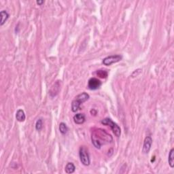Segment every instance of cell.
Instances as JSON below:
<instances>
[{
    "label": "cell",
    "mask_w": 174,
    "mask_h": 174,
    "mask_svg": "<svg viewBox=\"0 0 174 174\" xmlns=\"http://www.w3.org/2000/svg\"><path fill=\"white\" fill-rule=\"evenodd\" d=\"M0 15H1V21H0V25L2 26L3 24L5 23V21L8 19L10 14L7 12L6 10H2L0 12Z\"/></svg>",
    "instance_id": "cell-11"
},
{
    "label": "cell",
    "mask_w": 174,
    "mask_h": 174,
    "mask_svg": "<svg viewBox=\"0 0 174 174\" xmlns=\"http://www.w3.org/2000/svg\"><path fill=\"white\" fill-rule=\"evenodd\" d=\"M59 81H57L56 83L52 86L51 89L50 91V94L51 95V97H54L56 96L59 93V89H60V84H59Z\"/></svg>",
    "instance_id": "cell-10"
},
{
    "label": "cell",
    "mask_w": 174,
    "mask_h": 174,
    "mask_svg": "<svg viewBox=\"0 0 174 174\" xmlns=\"http://www.w3.org/2000/svg\"><path fill=\"white\" fill-rule=\"evenodd\" d=\"M90 98L89 95L87 93H82L78 95L75 97V99L72 101V112H76L78 110H80V106L83 104L84 102L87 101Z\"/></svg>",
    "instance_id": "cell-2"
},
{
    "label": "cell",
    "mask_w": 174,
    "mask_h": 174,
    "mask_svg": "<svg viewBox=\"0 0 174 174\" xmlns=\"http://www.w3.org/2000/svg\"><path fill=\"white\" fill-rule=\"evenodd\" d=\"M101 123L104 125L109 126L110 128H111L112 131H113L115 135L116 136V137H120V135H121V129L116 123L113 122L109 118H106L103 119Z\"/></svg>",
    "instance_id": "cell-3"
},
{
    "label": "cell",
    "mask_w": 174,
    "mask_h": 174,
    "mask_svg": "<svg viewBox=\"0 0 174 174\" xmlns=\"http://www.w3.org/2000/svg\"><path fill=\"white\" fill-rule=\"evenodd\" d=\"M75 170H76V167L72 162H68L65 167V172L68 174L73 173L75 171Z\"/></svg>",
    "instance_id": "cell-12"
},
{
    "label": "cell",
    "mask_w": 174,
    "mask_h": 174,
    "mask_svg": "<svg viewBox=\"0 0 174 174\" xmlns=\"http://www.w3.org/2000/svg\"><path fill=\"white\" fill-rule=\"evenodd\" d=\"M123 59V57L120 55H110L103 59V64L106 66H110L113 63L119 62Z\"/></svg>",
    "instance_id": "cell-5"
},
{
    "label": "cell",
    "mask_w": 174,
    "mask_h": 174,
    "mask_svg": "<svg viewBox=\"0 0 174 174\" xmlns=\"http://www.w3.org/2000/svg\"><path fill=\"white\" fill-rule=\"evenodd\" d=\"M102 86V82L96 78H91L88 82V87L91 90H97Z\"/></svg>",
    "instance_id": "cell-6"
},
{
    "label": "cell",
    "mask_w": 174,
    "mask_h": 174,
    "mask_svg": "<svg viewBox=\"0 0 174 174\" xmlns=\"http://www.w3.org/2000/svg\"><path fill=\"white\" fill-rule=\"evenodd\" d=\"M97 76L102 78H105L108 76V73L104 70H98L97 72Z\"/></svg>",
    "instance_id": "cell-16"
},
{
    "label": "cell",
    "mask_w": 174,
    "mask_h": 174,
    "mask_svg": "<svg viewBox=\"0 0 174 174\" xmlns=\"http://www.w3.org/2000/svg\"><path fill=\"white\" fill-rule=\"evenodd\" d=\"M79 156L80 161L84 165L89 166L91 163V159L87 149L85 146H81L79 150Z\"/></svg>",
    "instance_id": "cell-4"
},
{
    "label": "cell",
    "mask_w": 174,
    "mask_h": 174,
    "mask_svg": "<svg viewBox=\"0 0 174 174\" xmlns=\"http://www.w3.org/2000/svg\"><path fill=\"white\" fill-rule=\"evenodd\" d=\"M16 118L18 122H24L25 121L26 116L25 114V112L21 109H19L17 110L16 113Z\"/></svg>",
    "instance_id": "cell-9"
},
{
    "label": "cell",
    "mask_w": 174,
    "mask_h": 174,
    "mask_svg": "<svg viewBox=\"0 0 174 174\" xmlns=\"http://www.w3.org/2000/svg\"><path fill=\"white\" fill-rule=\"evenodd\" d=\"M86 116L84 114H76L74 116V121L76 124L82 125L85 122Z\"/></svg>",
    "instance_id": "cell-8"
},
{
    "label": "cell",
    "mask_w": 174,
    "mask_h": 174,
    "mask_svg": "<svg viewBox=\"0 0 174 174\" xmlns=\"http://www.w3.org/2000/svg\"><path fill=\"white\" fill-rule=\"evenodd\" d=\"M168 162H169V165L170 167L173 168L174 167V149L172 148L170 150L169 157H168Z\"/></svg>",
    "instance_id": "cell-13"
},
{
    "label": "cell",
    "mask_w": 174,
    "mask_h": 174,
    "mask_svg": "<svg viewBox=\"0 0 174 174\" xmlns=\"http://www.w3.org/2000/svg\"><path fill=\"white\" fill-rule=\"evenodd\" d=\"M59 131L63 135H65L68 131V127L64 123H61L59 124Z\"/></svg>",
    "instance_id": "cell-14"
},
{
    "label": "cell",
    "mask_w": 174,
    "mask_h": 174,
    "mask_svg": "<svg viewBox=\"0 0 174 174\" xmlns=\"http://www.w3.org/2000/svg\"><path fill=\"white\" fill-rule=\"evenodd\" d=\"M43 127V123L42 120L41 118H39L37 121L36 123H35V129L37 131H40Z\"/></svg>",
    "instance_id": "cell-15"
},
{
    "label": "cell",
    "mask_w": 174,
    "mask_h": 174,
    "mask_svg": "<svg viewBox=\"0 0 174 174\" xmlns=\"http://www.w3.org/2000/svg\"><path fill=\"white\" fill-rule=\"evenodd\" d=\"M97 131H97V133H98V136H97L96 134L93 135L92 143L96 148L100 149L101 146H102V144H101L100 143V139H102L103 144H104V142H107L108 143V142H111L112 141V138L111 135L106 133L104 131V130H101V131H100L99 130Z\"/></svg>",
    "instance_id": "cell-1"
},
{
    "label": "cell",
    "mask_w": 174,
    "mask_h": 174,
    "mask_svg": "<svg viewBox=\"0 0 174 174\" xmlns=\"http://www.w3.org/2000/svg\"><path fill=\"white\" fill-rule=\"evenodd\" d=\"M152 139L150 136H147L145 138L144 142L143 149H142V152L144 154H148L150 150L151 146H152Z\"/></svg>",
    "instance_id": "cell-7"
},
{
    "label": "cell",
    "mask_w": 174,
    "mask_h": 174,
    "mask_svg": "<svg viewBox=\"0 0 174 174\" xmlns=\"http://www.w3.org/2000/svg\"><path fill=\"white\" fill-rule=\"evenodd\" d=\"M36 3H37L38 5H42L43 3H44V1H36Z\"/></svg>",
    "instance_id": "cell-17"
}]
</instances>
